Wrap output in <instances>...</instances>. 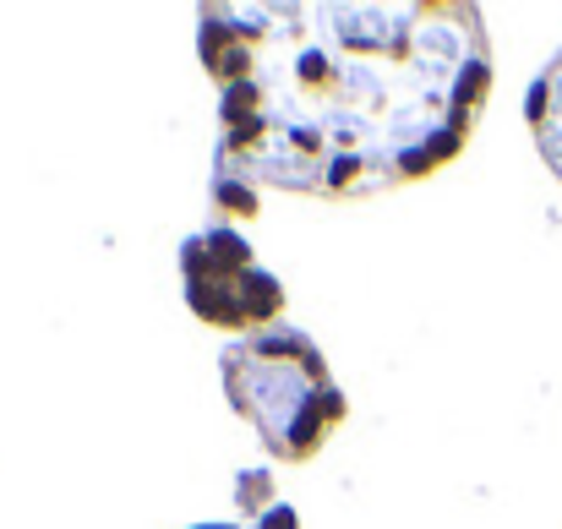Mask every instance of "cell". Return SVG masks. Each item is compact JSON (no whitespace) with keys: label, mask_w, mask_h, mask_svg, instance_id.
I'll use <instances>...</instances> for the list:
<instances>
[{"label":"cell","mask_w":562,"mask_h":529,"mask_svg":"<svg viewBox=\"0 0 562 529\" xmlns=\"http://www.w3.org/2000/svg\"><path fill=\"white\" fill-rule=\"evenodd\" d=\"M525 115H530V132H536L541 159H547L552 176L562 180V49L552 55V66L530 82V93H525Z\"/></svg>","instance_id":"277c9868"},{"label":"cell","mask_w":562,"mask_h":529,"mask_svg":"<svg viewBox=\"0 0 562 529\" xmlns=\"http://www.w3.org/2000/svg\"><path fill=\"white\" fill-rule=\"evenodd\" d=\"M218 371L229 404L284 464L312 459L345 420V393L328 376V360L290 323H268L257 334L229 339L218 354Z\"/></svg>","instance_id":"7a4b0ae2"},{"label":"cell","mask_w":562,"mask_h":529,"mask_svg":"<svg viewBox=\"0 0 562 529\" xmlns=\"http://www.w3.org/2000/svg\"><path fill=\"white\" fill-rule=\"evenodd\" d=\"M196 529H295V514L284 503H268L251 525H196Z\"/></svg>","instance_id":"5b68a950"},{"label":"cell","mask_w":562,"mask_h":529,"mask_svg":"<svg viewBox=\"0 0 562 529\" xmlns=\"http://www.w3.org/2000/svg\"><path fill=\"white\" fill-rule=\"evenodd\" d=\"M196 49L218 88L213 202L262 191L376 196L442 170L492 93V44L459 0L202 5Z\"/></svg>","instance_id":"6da1fadb"},{"label":"cell","mask_w":562,"mask_h":529,"mask_svg":"<svg viewBox=\"0 0 562 529\" xmlns=\"http://www.w3.org/2000/svg\"><path fill=\"white\" fill-rule=\"evenodd\" d=\"M181 273H187V295L196 306V317H207L213 328H229V334H257L268 323H279V279L268 268H257L251 246L235 235V229H202L191 235L187 251H181Z\"/></svg>","instance_id":"3957f363"}]
</instances>
